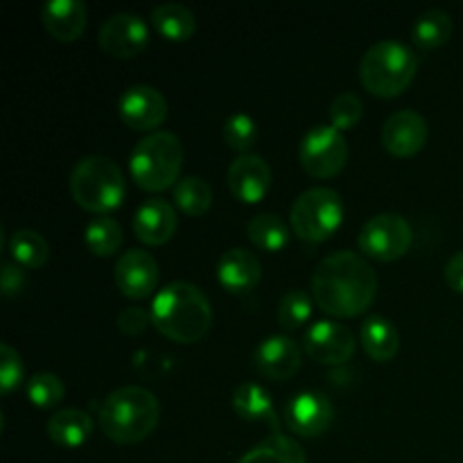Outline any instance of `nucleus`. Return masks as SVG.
<instances>
[{"label":"nucleus","mask_w":463,"mask_h":463,"mask_svg":"<svg viewBox=\"0 0 463 463\" xmlns=\"http://www.w3.org/2000/svg\"><path fill=\"white\" fill-rule=\"evenodd\" d=\"M378 294V274L364 256L335 251L312 274V298L326 315L357 317L369 310Z\"/></svg>","instance_id":"1"},{"label":"nucleus","mask_w":463,"mask_h":463,"mask_svg":"<svg viewBox=\"0 0 463 463\" xmlns=\"http://www.w3.org/2000/svg\"><path fill=\"white\" fill-rule=\"evenodd\" d=\"M152 326L167 339L179 344H194L208 333L213 324L211 301L193 283L175 280L154 297Z\"/></svg>","instance_id":"2"},{"label":"nucleus","mask_w":463,"mask_h":463,"mask_svg":"<svg viewBox=\"0 0 463 463\" xmlns=\"http://www.w3.org/2000/svg\"><path fill=\"white\" fill-rule=\"evenodd\" d=\"M161 420V402L145 387H120L104 398L99 428L111 441L131 446L147 439Z\"/></svg>","instance_id":"3"},{"label":"nucleus","mask_w":463,"mask_h":463,"mask_svg":"<svg viewBox=\"0 0 463 463\" xmlns=\"http://www.w3.org/2000/svg\"><path fill=\"white\" fill-rule=\"evenodd\" d=\"M419 57L410 45L383 39L371 45L360 61V81L371 95L396 98L414 81Z\"/></svg>","instance_id":"4"},{"label":"nucleus","mask_w":463,"mask_h":463,"mask_svg":"<svg viewBox=\"0 0 463 463\" xmlns=\"http://www.w3.org/2000/svg\"><path fill=\"white\" fill-rule=\"evenodd\" d=\"M181 165H184V145L172 131H152L131 149V179L147 193H161L179 184Z\"/></svg>","instance_id":"5"},{"label":"nucleus","mask_w":463,"mask_h":463,"mask_svg":"<svg viewBox=\"0 0 463 463\" xmlns=\"http://www.w3.org/2000/svg\"><path fill=\"white\" fill-rule=\"evenodd\" d=\"M125 175L113 158L90 154L72 167L71 194L86 211L98 215L116 211L125 199Z\"/></svg>","instance_id":"6"},{"label":"nucleus","mask_w":463,"mask_h":463,"mask_svg":"<svg viewBox=\"0 0 463 463\" xmlns=\"http://www.w3.org/2000/svg\"><path fill=\"white\" fill-rule=\"evenodd\" d=\"M344 213L346 208L337 190L315 185L294 199L289 224L303 242H324L342 226Z\"/></svg>","instance_id":"7"},{"label":"nucleus","mask_w":463,"mask_h":463,"mask_svg":"<svg viewBox=\"0 0 463 463\" xmlns=\"http://www.w3.org/2000/svg\"><path fill=\"white\" fill-rule=\"evenodd\" d=\"M303 170L315 179L339 175L348 161V140L333 125H315L306 131L298 147Z\"/></svg>","instance_id":"8"},{"label":"nucleus","mask_w":463,"mask_h":463,"mask_svg":"<svg viewBox=\"0 0 463 463\" xmlns=\"http://www.w3.org/2000/svg\"><path fill=\"white\" fill-rule=\"evenodd\" d=\"M357 244L364 256L392 262L410 251V247L414 244V231H411L410 222L398 213H380L362 226Z\"/></svg>","instance_id":"9"},{"label":"nucleus","mask_w":463,"mask_h":463,"mask_svg":"<svg viewBox=\"0 0 463 463\" xmlns=\"http://www.w3.org/2000/svg\"><path fill=\"white\" fill-rule=\"evenodd\" d=\"M303 348L319 364H346L355 353V335L339 321L321 319L315 321L303 335Z\"/></svg>","instance_id":"10"},{"label":"nucleus","mask_w":463,"mask_h":463,"mask_svg":"<svg viewBox=\"0 0 463 463\" xmlns=\"http://www.w3.org/2000/svg\"><path fill=\"white\" fill-rule=\"evenodd\" d=\"M99 48L118 59H131L149 45V27L143 16L134 12L113 14L99 27Z\"/></svg>","instance_id":"11"},{"label":"nucleus","mask_w":463,"mask_h":463,"mask_svg":"<svg viewBox=\"0 0 463 463\" xmlns=\"http://www.w3.org/2000/svg\"><path fill=\"white\" fill-rule=\"evenodd\" d=\"M122 122L136 131H152L167 118V99L149 84H134L120 95L118 102Z\"/></svg>","instance_id":"12"},{"label":"nucleus","mask_w":463,"mask_h":463,"mask_svg":"<svg viewBox=\"0 0 463 463\" xmlns=\"http://www.w3.org/2000/svg\"><path fill=\"white\" fill-rule=\"evenodd\" d=\"M335 419L333 402L321 392H301L285 405V423L303 439L321 437Z\"/></svg>","instance_id":"13"},{"label":"nucleus","mask_w":463,"mask_h":463,"mask_svg":"<svg viewBox=\"0 0 463 463\" xmlns=\"http://www.w3.org/2000/svg\"><path fill=\"white\" fill-rule=\"evenodd\" d=\"M428 122L414 109H401L384 120L380 140L393 156H414L428 143Z\"/></svg>","instance_id":"14"},{"label":"nucleus","mask_w":463,"mask_h":463,"mask_svg":"<svg viewBox=\"0 0 463 463\" xmlns=\"http://www.w3.org/2000/svg\"><path fill=\"white\" fill-rule=\"evenodd\" d=\"M301 348L288 335H271L262 339L251 355V364L262 378L289 380L301 369Z\"/></svg>","instance_id":"15"},{"label":"nucleus","mask_w":463,"mask_h":463,"mask_svg":"<svg viewBox=\"0 0 463 463\" xmlns=\"http://www.w3.org/2000/svg\"><path fill=\"white\" fill-rule=\"evenodd\" d=\"M116 285L125 297L129 298H145L156 289L158 285V262L152 253L143 249H129L118 258L113 267Z\"/></svg>","instance_id":"16"},{"label":"nucleus","mask_w":463,"mask_h":463,"mask_svg":"<svg viewBox=\"0 0 463 463\" xmlns=\"http://www.w3.org/2000/svg\"><path fill=\"white\" fill-rule=\"evenodd\" d=\"M229 190L242 203H258L271 188V167L258 154H240L229 167Z\"/></svg>","instance_id":"17"},{"label":"nucleus","mask_w":463,"mask_h":463,"mask_svg":"<svg viewBox=\"0 0 463 463\" xmlns=\"http://www.w3.org/2000/svg\"><path fill=\"white\" fill-rule=\"evenodd\" d=\"M176 226H179V217H176L175 206L161 197L145 199L134 213L136 238L149 247H161L170 242L172 235L176 233Z\"/></svg>","instance_id":"18"},{"label":"nucleus","mask_w":463,"mask_h":463,"mask_svg":"<svg viewBox=\"0 0 463 463\" xmlns=\"http://www.w3.org/2000/svg\"><path fill=\"white\" fill-rule=\"evenodd\" d=\"M217 280L231 294H244L256 288L262 279L260 260L247 249H229L217 260Z\"/></svg>","instance_id":"19"},{"label":"nucleus","mask_w":463,"mask_h":463,"mask_svg":"<svg viewBox=\"0 0 463 463\" xmlns=\"http://www.w3.org/2000/svg\"><path fill=\"white\" fill-rule=\"evenodd\" d=\"M41 21L50 36L71 43L77 41L89 23V7L84 0H48L41 9Z\"/></svg>","instance_id":"20"},{"label":"nucleus","mask_w":463,"mask_h":463,"mask_svg":"<svg viewBox=\"0 0 463 463\" xmlns=\"http://www.w3.org/2000/svg\"><path fill=\"white\" fill-rule=\"evenodd\" d=\"M233 410L240 419L267 423L279 432V416H276L271 393L258 383H242L233 392Z\"/></svg>","instance_id":"21"},{"label":"nucleus","mask_w":463,"mask_h":463,"mask_svg":"<svg viewBox=\"0 0 463 463\" xmlns=\"http://www.w3.org/2000/svg\"><path fill=\"white\" fill-rule=\"evenodd\" d=\"M362 346L366 355L375 362H389L401 351V335L389 319L380 315L366 317L360 330Z\"/></svg>","instance_id":"22"},{"label":"nucleus","mask_w":463,"mask_h":463,"mask_svg":"<svg viewBox=\"0 0 463 463\" xmlns=\"http://www.w3.org/2000/svg\"><path fill=\"white\" fill-rule=\"evenodd\" d=\"M93 434V420L84 410H59L48 420V437L61 448H80Z\"/></svg>","instance_id":"23"},{"label":"nucleus","mask_w":463,"mask_h":463,"mask_svg":"<svg viewBox=\"0 0 463 463\" xmlns=\"http://www.w3.org/2000/svg\"><path fill=\"white\" fill-rule=\"evenodd\" d=\"M152 23L170 41H188L197 32V16L181 3H161L152 9Z\"/></svg>","instance_id":"24"},{"label":"nucleus","mask_w":463,"mask_h":463,"mask_svg":"<svg viewBox=\"0 0 463 463\" xmlns=\"http://www.w3.org/2000/svg\"><path fill=\"white\" fill-rule=\"evenodd\" d=\"M452 30H455V23H452L450 14L446 9L430 7L416 16L414 25H411V39L419 48L432 50L448 43Z\"/></svg>","instance_id":"25"},{"label":"nucleus","mask_w":463,"mask_h":463,"mask_svg":"<svg viewBox=\"0 0 463 463\" xmlns=\"http://www.w3.org/2000/svg\"><path fill=\"white\" fill-rule=\"evenodd\" d=\"M238 463H306V452L294 439L274 432L244 452Z\"/></svg>","instance_id":"26"},{"label":"nucleus","mask_w":463,"mask_h":463,"mask_svg":"<svg viewBox=\"0 0 463 463\" xmlns=\"http://www.w3.org/2000/svg\"><path fill=\"white\" fill-rule=\"evenodd\" d=\"M247 235L262 251H283L289 244V226L274 213H258L249 220Z\"/></svg>","instance_id":"27"},{"label":"nucleus","mask_w":463,"mask_h":463,"mask_svg":"<svg viewBox=\"0 0 463 463\" xmlns=\"http://www.w3.org/2000/svg\"><path fill=\"white\" fill-rule=\"evenodd\" d=\"M9 253L16 265L25 267V269H39L48 262L50 247L41 233L32 229H21L9 240Z\"/></svg>","instance_id":"28"},{"label":"nucleus","mask_w":463,"mask_h":463,"mask_svg":"<svg viewBox=\"0 0 463 463\" xmlns=\"http://www.w3.org/2000/svg\"><path fill=\"white\" fill-rule=\"evenodd\" d=\"M122 240H125V235H122V226L118 224L113 217L99 215L86 224L84 242L95 256L99 258L113 256V253L120 251Z\"/></svg>","instance_id":"29"},{"label":"nucleus","mask_w":463,"mask_h":463,"mask_svg":"<svg viewBox=\"0 0 463 463\" xmlns=\"http://www.w3.org/2000/svg\"><path fill=\"white\" fill-rule=\"evenodd\" d=\"M175 203L185 215H203L213 203L211 185H208V181L199 179V176H185L175 185Z\"/></svg>","instance_id":"30"},{"label":"nucleus","mask_w":463,"mask_h":463,"mask_svg":"<svg viewBox=\"0 0 463 463\" xmlns=\"http://www.w3.org/2000/svg\"><path fill=\"white\" fill-rule=\"evenodd\" d=\"M222 136H224V143L231 149H235L240 154H249V149L258 140V125L249 113H231L226 118L224 127H222Z\"/></svg>","instance_id":"31"},{"label":"nucleus","mask_w":463,"mask_h":463,"mask_svg":"<svg viewBox=\"0 0 463 463\" xmlns=\"http://www.w3.org/2000/svg\"><path fill=\"white\" fill-rule=\"evenodd\" d=\"M312 317V297L303 289H289L279 303V324L285 330H297Z\"/></svg>","instance_id":"32"},{"label":"nucleus","mask_w":463,"mask_h":463,"mask_svg":"<svg viewBox=\"0 0 463 463\" xmlns=\"http://www.w3.org/2000/svg\"><path fill=\"white\" fill-rule=\"evenodd\" d=\"M63 396H66V387L54 373H36L27 380V398L32 405L41 407V410L59 405Z\"/></svg>","instance_id":"33"},{"label":"nucleus","mask_w":463,"mask_h":463,"mask_svg":"<svg viewBox=\"0 0 463 463\" xmlns=\"http://www.w3.org/2000/svg\"><path fill=\"white\" fill-rule=\"evenodd\" d=\"M362 113H364V104L360 95L344 90L330 102V125L339 131L353 129L362 120Z\"/></svg>","instance_id":"34"},{"label":"nucleus","mask_w":463,"mask_h":463,"mask_svg":"<svg viewBox=\"0 0 463 463\" xmlns=\"http://www.w3.org/2000/svg\"><path fill=\"white\" fill-rule=\"evenodd\" d=\"M23 375L25 371L18 351H14L9 344H0V392L9 396L23 383Z\"/></svg>","instance_id":"35"},{"label":"nucleus","mask_w":463,"mask_h":463,"mask_svg":"<svg viewBox=\"0 0 463 463\" xmlns=\"http://www.w3.org/2000/svg\"><path fill=\"white\" fill-rule=\"evenodd\" d=\"M152 324V312H145L143 307H125L118 315V328L125 335H143L147 330V326Z\"/></svg>","instance_id":"36"},{"label":"nucleus","mask_w":463,"mask_h":463,"mask_svg":"<svg viewBox=\"0 0 463 463\" xmlns=\"http://www.w3.org/2000/svg\"><path fill=\"white\" fill-rule=\"evenodd\" d=\"M0 283H3V294L7 298L21 294V289L25 288V274H23L21 265H16V262H5Z\"/></svg>","instance_id":"37"},{"label":"nucleus","mask_w":463,"mask_h":463,"mask_svg":"<svg viewBox=\"0 0 463 463\" xmlns=\"http://www.w3.org/2000/svg\"><path fill=\"white\" fill-rule=\"evenodd\" d=\"M446 283L455 292L463 294V251H457L446 265Z\"/></svg>","instance_id":"38"}]
</instances>
